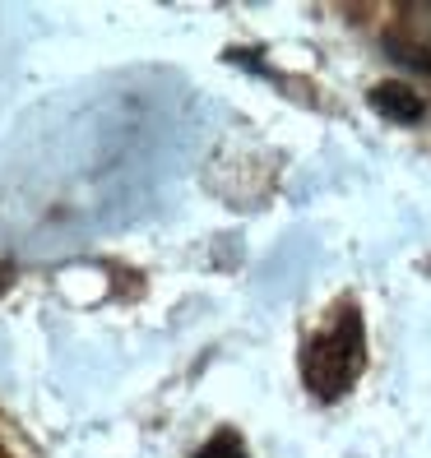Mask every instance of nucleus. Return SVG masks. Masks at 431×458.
I'll return each mask as SVG.
<instances>
[{"label": "nucleus", "instance_id": "1", "mask_svg": "<svg viewBox=\"0 0 431 458\" xmlns=\"http://www.w3.org/2000/svg\"><path fill=\"white\" fill-rule=\"evenodd\" d=\"M362 310L353 296L339 301L311 325L302 343V385L320 403H339L362 375Z\"/></svg>", "mask_w": 431, "mask_h": 458}, {"label": "nucleus", "instance_id": "2", "mask_svg": "<svg viewBox=\"0 0 431 458\" xmlns=\"http://www.w3.org/2000/svg\"><path fill=\"white\" fill-rule=\"evenodd\" d=\"M371 102L381 106V116H394V121H418V116H422V98H418L409 84H399V79H390V84H375V89H371Z\"/></svg>", "mask_w": 431, "mask_h": 458}, {"label": "nucleus", "instance_id": "3", "mask_svg": "<svg viewBox=\"0 0 431 458\" xmlns=\"http://www.w3.org/2000/svg\"><path fill=\"white\" fill-rule=\"evenodd\" d=\"M195 458H246V449H241V440L232 436V430H219Z\"/></svg>", "mask_w": 431, "mask_h": 458}, {"label": "nucleus", "instance_id": "4", "mask_svg": "<svg viewBox=\"0 0 431 458\" xmlns=\"http://www.w3.org/2000/svg\"><path fill=\"white\" fill-rule=\"evenodd\" d=\"M0 458H10V454H5V445H0Z\"/></svg>", "mask_w": 431, "mask_h": 458}]
</instances>
